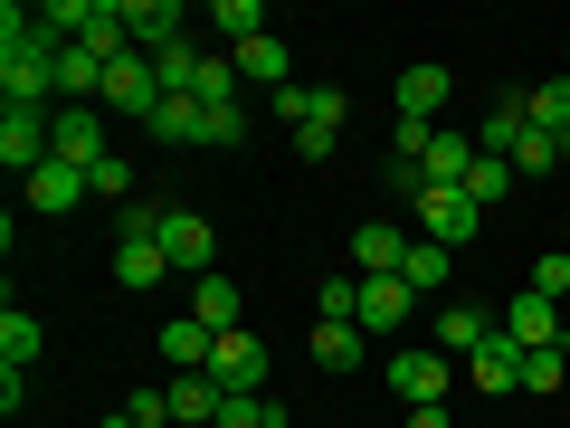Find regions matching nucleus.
<instances>
[{
	"label": "nucleus",
	"instance_id": "obj_30",
	"mask_svg": "<svg viewBox=\"0 0 570 428\" xmlns=\"http://www.w3.org/2000/svg\"><path fill=\"white\" fill-rule=\"evenodd\" d=\"M238 58H219V48H209V58H200V86H190V96H200V105H238Z\"/></svg>",
	"mask_w": 570,
	"mask_h": 428
},
{
	"label": "nucleus",
	"instance_id": "obj_34",
	"mask_svg": "<svg viewBox=\"0 0 570 428\" xmlns=\"http://www.w3.org/2000/svg\"><path fill=\"white\" fill-rule=\"evenodd\" d=\"M200 143H209V153H238V143H247V105H209Z\"/></svg>",
	"mask_w": 570,
	"mask_h": 428
},
{
	"label": "nucleus",
	"instance_id": "obj_10",
	"mask_svg": "<svg viewBox=\"0 0 570 428\" xmlns=\"http://www.w3.org/2000/svg\"><path fill=\"white\" fill-rule=\"evenodd\" d=\"M209 381H219L228 390V400H238V390H266V343H257V333H219V352H209Z\"/></svg>",
	"mask_w": 570,
	"mask_h": 428
},
{
	"label": "nucleus",
	"instance_id": "obj_25",
	"mask_svg": "<svg viewBox=\"0 0 570 428\" xmlns=\"http://www.w3.org/2000/svg\"><path fill=\"white\" fill-rule=\"evenodd\" d=\"M39 343H48V333H39V314H29V305L0 314V371H29V362H39Z\"/></svg>",
	"mask_w": 570,
	"mask_h": 428
},
{
	"label": "nucleus",
	"instance_id": "obj_33",
	"mask_svg": "<svg viewBox=\"0 0 570 428\" xmlns=\"http://www.w3.org/2000/svg\"><path fill=\"white\" fill-rule=\"evenodd\" d=\"M551 163H570V143H551V134H523V153H513V182H542Z\"/></svg>",
	"mask_w": 570,
	"mask_h": 428
},
{
	"label": "nucleus",
	"instance_id": "obj_35",
	"mask_svg": "<svg viewBox=\"0 0 570 428\" xmlns=\"http://www.w3.org/2000/svg\"><path fill=\"white\" fill-rule=\"evenodd\" d=\"M86 182H96V201H134V163H124V153H105Z\"/></svg>",
	"mask_w": 570,
	"mask_h": 428
},
{
	"label": "nucleus",
	"instance_id": "obj_12",
	"mask_svg": "<svg viewBox=\"0 0 570 428\" xmlns=\"http://www.w3.org/2000/svg\"><path fill=\"white\" fill-rule=\"evenodd\" d=\"M523 134H532V96H494V105H485V124H475V153L513 163V153H523Z\"/></svg>",
	"mask_w": 570,
	"mask_h": 428
},
{
	"label": "nucleus",
	"instance_id": "obj_29",
	"mask_svg": "<svg viewBox=\"0 0 570 428\" xmlns=\"http://www.w3.org/2000/svg\"><path fill=\"white\" fill-rule=\"evenodd\" d=\"M209 29H219L228 48H247V39H266V10H257V0H219V10H209Z\"/></svg>",
	"mask_w": 570,
	"mask_h": 428
},
{
	"label": "nucleus",
	"instance_id": "obj_27",
	"mask_svg": "<svg viewBox=\"0 0 570 428\" xmlns=\"http://www.w3.org/2000/svg\"><path fill=\"white\" fill-rule=\"evenodd\" d=\"M362 352H371L362 324H314V362L324 371H362Z\"/></svg>",
	"mask_w": 570,
	"mask_h": 428
},
{
	"label": "nucleus",
	"instance_id": "obj_19",
	"mask_svg": "<svg viewBox=\"0 0 570 428\" xmlns=\"http://www.w3.org/2000/svg\"><path fill=\"white\" fill-rule=\"evenodd\" d=\"M504 333L523 352H561V305H542V295H513L504 305Z\"/></svg>",
	"mask_w": 570,
	"mask_h": 428
},
{
	"label": "nucleus",
	"instance_id": "obj_16",
	"mask_svg": "<svg viewBox=\"0 0 570 428\" xmlns=\"http://www.w3.org/2000/svg\"><path fill=\"white\" fill-rule=\"evenodd\" d=\"M190 314H200L209 333H238V324H247V295H238V276H190Z\"/></svg>",
	"mask_w": 570,
	"mask_h": 428
},
{
	"label": "nucleus",
	"instance_id": "obj_5",
	"mask_svg": "<svg viewBox=\"0 0 570 428\" xmlns=\"http://www.w3.org/2000/svg\"><path fill=\"white\" fill-rule=\"evenodd\" d=\"M48 153L77 163V172H96L105 163V105H58V115H48Z\"/></svg>",
	"mask_w": 570,
	"mask_h": 428
},
{
	"label": "nucleus",
	"instance_id": "obj_15",
	"mask_svg": "<svg viewBox=\"0 0 570 428\" xmlns=\"http://www.w3.org/2000/svg\"><path fill=\"white\" fill-rule=\"evenodd\" d=\"M400 257H409V239L390 220H362L352 228V276H400Z\"/></svg>",
	"mask_w": 570,
	"mask_h": 428
},
{
	"label": "nucleus",
	"instance_id": "obj_37",
	"mask_svg": "<svg viewBox=\"0 0 570 428\" xmlns=\"http://www.w3.org/2000/svg\"><path fill=\"white\" fill-rule=\"evenodd\" d=\"M409 428H456V419H448V400H428V409H409Z\"/></svg>",
	"mask_w": 570,
	"mask_h": 428
},
{
	"label": "nucleus",
	"instance_id": "obj_24",
	"mask_svg": "<svg viewBox=\"0 0 570 428\" xmlns=\"http://www.w3.org/2000/svg\"><path fill=\"white\" fill-rule=\"evenodd\" d=\"M400 276L419 285V305H428V295H448V276H456V247H438V239H409Z\"/></svg>",
	"mask_w": 570,
	"mask_h": 428
},
{
	"label": "nucleus",
	"instance_id": "obj_23",
	"mask_svg": "<svg viewBox=\"0 0 570 428\" xmlns=\"http://www.w3.org/2000/svg\"><path fill=\"white\" fill-rule=\"evenodd\" d=\"M475 390H523V343H513L504 324H494V343H475Z\"/></svg>",
	"mask_w": 570,
	"mask_h": 428
},
{
	"label": "nucleus",
	"instance_id": "obj_13",
	"mask_svg": "<svg viewBox=\"0 0 570 428\" xmlns=\"http://www.w3.org/2000/svg\"><path fill=\"white\" fill-rule=\"evenodd\" d=\"M228 58H238V77L266 86V96H285V86H295V48H285L276 29H266V39H247V48H228Z\"/></svg>",
	"mask_w": 570,
	"mask_h": 428
},
{
	"label": "nucleus",
	"instance_id": "obj_26",
	"mask_svg": "<svg viewBox=\"0 0 570 428\" xmlns=\"http://www.w3.org/2000/svg\"><path fill=\"white\" fill-rule=\"evenodd\" d=\"M200 124H209L200 96H163L153 105V143H200Z\"/></svg>",
	"mask_w": 570,
	"mask_h": 428
},
{
	"label": "nucleus",
	"instance_id": "obj_6",
	"mask_svg": "<svg viewBox=\"0 0 570 428\" xmlns=\"http://www.w3.org/2000/svg\"><path fill=\"white\" fill-rule=\"evenodd\" d=\"M475 220H485V210H475L466 191H419V239H438V247L466 257V247H475Z\"/></svg>",
	"mask_w": 570,
	"mask_h": 428
},
{
	"label": "nucleus",
	"instance_id": "obj_4",
	"mask_svg": "<svg viewBox=\"0 0 570 428\" xmlns=\"http://www.w3.org/2000/svg\"><path fill=\"white\" fill-rule=\"evenodd\" d=\"M163 257H171V276H219V228H209L200 210H171L163 220Z\"/></svg>",
	"mask_w": 570,
	"mask_h": 428
},
{
	"label": "nucleus",
	"instance_id": "obj_14",
	"mask_svg": "<svg viewBox=\"0 0 570 428\" xmlns=\"http://www.w3.org/2000/svg\"><path fill=\"white\" fill-rule=\"evenodd\" d=\"M153 343H163V362H171V381H181V371H209V352H219V333H209L200 314H171V324L153 333Z\"/></svg>",
	"mask_w": 570,
	"mask_h": 428
},
{
	"label": "nucleus",
	"instance_id": "obj_11",
	"mask_svg": "<svg viewBox=\"0 0 570 428\" xmlns=\"http://www.w3.org/2000/svg\"><path fill=\"white\" fill-rule=\"evenodd\" d=\"M20 191H29V210H39V220H67V210H77V201H86V191H96V182H86L77 163H58V153H48V163L29 172Z\"/></svg>",
	"mask_w": 570,
	"mask_h": 428
},
{
	"label": "nucleus",
	"instance_id": "obj_31",
	"mask_svg": "<svg viewBox=\"0 0 570 428\" xmlns=\"http://www.w3.org/2000/svg\"><path fill=\"white\" fill-rule=\"evenodd\" d=\"M504 191H513V163H494V153H475V172H466V201H475V210H494Z\"/></svg>",
	"mask_w": 570,
	"mask_h": 428
},
{
	"label": "nucleus",
	"instance_id": "obj_7",
	"mask_svg": "<svg viewBox=\"0 0 570 428\" xmlns=\"http://www.w3.org/2000/svg\"><path fill=\"white\" fill-rule=\"evenodd\" d=\"M48 115H58V105H10V115H0V163L20 172V182L48 163Z\"/></svg>",
	"mask_w": 570,
	"mask_h": 428
},
{
	"label": "nucleus",
	"instance_id": "obj_20",
	"mask_svg": "<svg viewBox=\"0 0 570 428\" xmlns=\"http://www.w3.org/2000/svg\"><path fill=\"white\" fill-rule=\"evenodd\" d=\"M333 143H343V86H314V115L295 124V153H305V163H324Z\"/></svg>",
	"mask_w": 570,
	"mask_h": 428
},
{
	"label": "nucleus",
	"instance_id": "obj_22",
	"mask_svg": "<svg viewBox=\"0 0 570 428\" xmlns=\"http://www.w3.org/2000/svg\"><path fill=\"white\" fill-rule=\"evenodd\" d=\"M163 400H171V428H190V419H209V428H219V409H228V390L209 381V371H181V381H171Z\"/></svg>",
	"mask_w": 570,
	"mask_h": 428
},
{
	"label": "nucleus",
	"instance_id": "obj_9",
	"mask_svg": "<svg viewBox=\"0 0 570 428\" xmlns=\"http://www.w3.org/2000/svg\"><path fill=\"white\" fill-rule=\"evenodd\" d=\"M419 324V285L409 276H362V333H409Z\"/></svg>",
	"mask_w": 570,
	"mask_h": 428
},
{
	"label": "nucleus",
	"instance_id": "obj_17",
	"mask_svg": "<svg viewBox=\"0 0 570 428\" xmlns=\"http://www.w3.org/2000/svg\"><path fill=\"white\" fill-rule=\"evenodd\" d=\"M163 276H171L163 239H115V285H124V295H153Z\"/></svg>",
	"mask_w": 570,
	"mask_h": 428
},
{
	"label": "nucleus",
	"instance_id": "obj_8",
	"mask_svg": "<svg viewBox=\"0 0 570 428\" xmlns=\"http://www.w3.org/2000/svg\"><path fill=\"white\" fill-rule=\"evenodd\" d=\"M124 39H134L142 58H163V48H181V39H190L181 0H124Z\"/></svg>",
	"mask_w": 570,
	"mask_h": 428
},
{
	"label": "nucleus",
	"instance_id": "obj_18",
	"mask_svg": "<svg viewBox=\"0 0 570 428\" xmlns=\"http://www.w3.org/2000/svg\"><path fill=\"white\" fill-rule=\"evenodd\" d=\"M494 324H504V314H485V305H448L438 314V352H448V362H475V343H494Z\"/></svg>",
	"mask_w": 570,
	"mask_h": 428
},
{
	"label": "nucleus",
	"instance_id": "obj_21",
	"mask_svg": "<svg viewBox=\"0 0 570 428\" xmlns=\"http://www.w3.org/2000/svg\"><path fill=\"white\" fill-rule=\"evenodd\" d=\"M438 105H448V67H438V58L400 67V115L409 124H438Z\"/></svg>",
	"mask_w": 570,
	"mask_h": 428
},
{
	"label": "nucleus",
	"instance_id": "obj_1",
	"mask_svg": "<svg viewBox=\"0 0 570 428\" xmlns=\"http://www.w3.org/2000/svg\"><path fill=\"white\" fill-rule=\"evenodd\" d=\"M0 105H58V39L20 0L0 10Z\"/></svg>",
	"mask_w": 570,
	"mask_h": 428
},
{
	"label": "nucleus",
	"instance_id": "obj_3",
	"mask_svg": "<svg viewBox=\"0 0 570 428\" xmlns=\"http://www.w3.org/2000/svg\"><path fill=\"white\" fill-rule=\"evenodd\" d=\"M96 105H105V115H142V124H153V105H163V77H153V58H142V48H124V58L105 67Z\"/></svg>",
	"mask_w": 570,
	"mask_h": 428
},
{
	"label": "nucleus",
	"instance_id": "obj_28",
	"mask_svg": "<svg viewBox=\"0 0 570 428\" xmlns=\"http://www.w3.org/2000/svg\"><path fill=\"white\" fill-rule=\"evenodd\" d=\"M532 134H551V143H570V77H551V86H532Z\"/></svg>",
	"mask_w": 570,
	"mask_h": 428
},
{
	"label": "nucleus",
	"instance_id": "obj_2",
	"mask_svg": "<svg viewBox=\"0 0 570 428\" xmlns=\"http://www.w3.org/2000/svg\"><path fill=\"white\" fill-rule=\"evenodd\" d=\"M448 352L438 343H400L390 352V400H409V409H428V400H448Z\"/></svg>",
	"mask_w": 570,
	"mask_h": 428
},
{
	"label": "nucleus",
	"instance_id": "obj_36",
	"mask_svg": "<svg viewBox=\"0 0 570 428\" xmlns=\"http://www.w3.org/2000/svg\"><path fill=\"white\" fill-rule=\"evenodd\" d=\"M523 390H542V400H551V390H561V352H523Z\"/></svg>",
	"mask_w": 570,
	"mask_h": 428
},
{
	"label": "nucleus",
	"instance_id": "obj_32",
	"mask_svg": "<svg viewBox=\"0 0 570 428\" xmlns=\"http://www.w3.org/2000/svg\"><path fill=\"white\" fill-rule=\"evenodd\" d=\"M219 428H285V409L266 400V390H238V400L219 409Z\"/></svg>",
	"mask_w": 570,
	"mask_h": 428
},
{
	"label": "nucleus",
	"instance_id": "obj_38",
	"mask_svg": "<svg viewBox=\"0 0 570 428\" xmlns=\"http://www.w3.org/2000/svg\"><path fill=\"white\" fill-rule=\"evenodd\" d=\"M105 428H134V419H124V409H105Z\"/></svg>",
	"mask_w": 570,
	"mask_h": 428
}]
</instances>
